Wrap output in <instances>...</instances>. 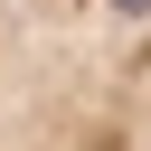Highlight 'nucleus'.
<instances>
[{
  "instance_id": "nucleus-1",
  "label": "nucleus",
  "mask_w": 151,
  "mask_h": 151,
  "mask_svg": "<svg viewBox=\"0 0 151 151\" xmlns=\"http://www.w3.org/2000/svg\"><path fill=\"white\" fill-rule=\"evenodd\" d=\"M0 151H151V85L38 0H0Z\"/></svg>"
}]
</instances>
